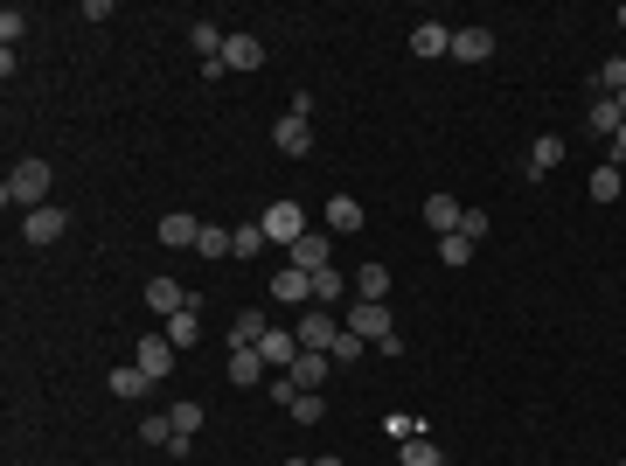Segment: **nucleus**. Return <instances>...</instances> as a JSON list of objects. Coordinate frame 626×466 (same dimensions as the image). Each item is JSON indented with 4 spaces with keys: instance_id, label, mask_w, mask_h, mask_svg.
I'll list each match as a JSON object with an SVG mask.
<instances>
[{
    "instance_id": "1",
    "label": "nucleus",
    "mask_w": 626,
    "mask_h": 466,
    "mask_svg": "<svg viewBox=\"0 0 626 466\" xmlns=\"http://www.w3.org/2000/svg\"><path fill=\"white\" fill-rule=\"evenodd\" d=\"M0 202H7V209H49V160H14Z\"/></svg>"
},
{
    "instance_id": "2",
    "label": "nucleus",
    "mask_w": 626,
    "mask_h": 466,
    "mask_svg": "<svg viewBox=\"0 0 626 466\" xmlns=\"http://www.w3.org/2000/svg\"><path fill=\"white\" fill-rule=\"evenodd\" d=\"M258 223H265V237H272V244H286V251L307 237V209H300V202H272Z\"/></svg>"
},
{
    "instance_id": "3",
    "label": "nucleus",
    "mask_w": 626,
    "mask_h": 466,
    "mask_svg": "<svg viewBox=\"0 0 626 466\" xmlns=\"http://www.w3.org/2000/svg\"><path fill=\"white\" fill-rule=\"evenodd\" d=\"M348 334H362V341H390L397 327H390V307L383 300H355L348 307Z\"/></svg>"
},
{
    "instance_id": "4",
    "label": "nucleus",
    "mask_w": 626,
    "mask_h": 466,
    "mask_svg": "<svg viewBox=\"0 0 626 466\" xmlns=\"http://www.w3.org/2000/svg\"><path fill=\"white\" fill-rule=\"evenodd\" d=\"M293 334H300V348H313V355H327V348H334V334H341V320H334L327 307H307V313H300V327H293Z\"/></svg>"
},
{
    "instance_id": "5",
    "label": "nucleus",
    "mask_w": 626,
    "mask_h": 466,
    "mask_svg": "<svg viewBox=\"0 0 626 466\" xmlns=\"http://www.w3.org/2000/svg\"><path fill=\"white\" fill-rule=\"evenodd\" d=\"M63 230H70V209H56V202H49V209H28V223H21V244H56Z\"/></svg>"
},
{
    "instance_id": "6",
    "label": "nucleus",
    "mask_w": 626,
    "mask_h": 466,
    "mask_svg": "<svg viewBox=\"0 0 626 466\" xmlns=\"http://www.w3.org/2000/svg\"><path fill=\"white\" fill-rule=\"evenodd\" d=\"M293 265H300V272H327V265H334V230H307V237L293 244Z\"/></svg>"
},
{
    "instance_id": "7",
    "label": "nucleus",
    "mask_w": 626,
    "mask_h": 466,
    "mask_svg": "<svg viewBox=\"0 0 626 466\" xmlns=\"http://www.w3.org/2000/svg\"><path fill=\"white\" fill-rule=\"evenodd\" d=\"M258 63H265V42L244 35V28H230V42H223V70L237 77V70H258Z\"/></svg>"
},
{
    "instance_id": "8",
    "label": "nucleus",
    "mask_w": 626,
    "mask_h": 466,
    "mask_svg": "<svg viewBox=\"0 0 626 466\" xmlns=\"http://www.w3.org/2000/svg\"><path fill=\"white\" fill-rule=\"evenodd\" d=\"M453 56H460V63H487V56H494V28H480V21L453 28Z\"/></svg>"
},
{
    "instance_id": "9",
    "label": "nucleus",
    "mask_w": 626,
    "mask_h": 466,
    "mask_svg": "<svg viewBox=\"0 0 626 466\" xmlns=\"http://www.w3.org/2000/svg\"><path fill=\"white\" fill-rule=\"evenodd\" d=\"M174 355H181V348H174V341H167V334H147V341H140V348H133V362H140V369H147V376H167V369H174Z\"/></svg>"
},
{
    "instance_id": "10",
    "label": "nucleus",
    "mask_w": 626,
    "mask_h": 466,
    "mask_svg": "<svg viewBox=\"0 0 626 466\" xmlns=\"http://www.w3.org/2000/svg\"><path fill=\"white\" fill-rule=\"evenodd\" d=\"M272 147H279L286 160L313 154V126H307V119H279V126H272Z\"/></svg>"
},
{
    "instance_id": "11",
    "label": "nucleus",
    "mask_w": 626,
    "mask_h": 466,
    "mask_svg": "<svg viewBox=\"0 0 626 466\" xmlns=\"http://www.w3.org/2000/svg\"><path fill=\"white\" fill-rule=\"evenodd\" d=\"M411 56H453V28L446 21H418L411 28Z\"/></svg>"
},
{
    "instance_id": "12",
    "label": "nucleus",
    "mask_w": 626,
    "mask_h": 466,
    "mask_svg": "<svg viewBox=\"0 0 626 466\" xmlns=\"http://www.w3.org/2000/svg\"><path fill=\"white\" fill-rule=\"evenodd\" d=\"M362 223H369V216H362L355 195H327V230H334V237H355Z\"/></svg>"
},
{
    "instance_id": "13",
    "label": "nucleus",
    "mask_w": 626,
    "mask_h": 466,
    "mask_svg": "<svg viewBox=\"0 0 626 466\" xmlns=\"http://www.w3.org/2000/svg\"><path fill=\"white\" fill-rule=\"evenodd\" d=\"M460 216H467V209H460V195H446V188H439V195H425V223H432L439 237H453V230H460Z\"/></svg>"
},
{
    "instance_id": "14",
    "label": "nucleus",
    "mask_w": 626,
    "mask_h": 466,
    "mask_svg": "<svg viewBox=\"0 0 626 466\" xmlns=\"http://www.w3.org/2000/svg\"><path fill=\"white\" fill-rule=\"evenodd\" d=\"M258 355H265V369H293V355H300V334H293V327H272V334L258 341Z\"/></svg>"
},
{
    "instance_id": "15",
    "label": "nucleus",
    "mask_w": 626,
    "mask_h": 466,
    "mask_svg": "<svg viewBox=\"0 0 626 466\" xmlns=\"http://www.w3.org/2000/svg\"><path fill=\"white\" fill-rule=\"evenodd\" d=\"M272 300H286V307H300V300H313V272H300V265H286V272H272Z\"/></svg>"
},
{
    "instance_id": "16",
    "label": "nucleus",
    "mask_w": 626,
    "mask_h": 466,
    "mask_svg": "<svg viewBox=\"0 0 626 466\" xmlns=\"http://www.w3.org/2000/svg\"><path fill=\"white\" fill-rule=\"evenodd\" d=\"M160 244H167V251H195V244H202V223H195V216H160Z\"/></svg>"
},
{
    "instance_id": "17",
    "label": "nucleus",
    "mask_w": 626,
    "mask_h": 466,
    "mask_svg": "<svg viewBox=\"0 0 626 466\" xmlns=\"http://www.w3.org/2000/svg\"><path fill=\"white\" fill-rule=\"evenodd\" d=\"M147 390H154V376H147L140 362H119V369H112V397H126V404H140Z\"/></svg>"
},
{
    "instance_id": "18",
    "label": "nucleus",
    "mask_w": 626,
    "mask_h": 466,
    "mask_svg": "<svg viewBox=\"0 0 626 466\" xmlns=\"http://www.w3.org/2000/svg\"><path fill=\"white\" fill-rule=\"evenodd\" d=\"M147 307H154L160 320H174L181 307H195V293H181L174 279H154V286H147Z\"/></svg>"
},
{
    "instance_id": "19",
    "label": "nucleus",
    "mask_w": 626,
    "mask_h": 466,
    "mask_svg": "<svg viewBox=\"0 0 626 466\" xmlns=\"http://www.w3.org/2000/svg\"><path fill=\"white\" fill-rule=\"evenodd\" d=\"M557 160H564V133H536V147H529V181H543Z\"/></svg>"
},
{
    "instance_id": "20",
    "label": "nucleus",
    "mask_w": 626,
    "mask_h": 466,
    "mask_svg": "<svg viewBox=\"0 0 626 466\" xmlns=\"http://www.w3.org/2000/svg\"><path fill=\"white\" fill-rule=\"evenodd\" d=\"M286 376H293V390H320V383H327V355H313V348H300Z\"/></svg>"
},
{
    "instance_id": "21",
    "label": "nucleus",
    "mask_w": 626,
    "mask_h": 466,
    "mask_svg": "<svg viewBox=\"0 0 626 466\" xmlns=\"http://www.w3.org/2000/svg\"><path fill=\"white\" fill-rule=\"evenodd\" d=\"M160 334H167V341H174V348L188 355V348L202 341V313H195V307H181V313H174V320H167V327H160Z\"/></svg>"
},
{
    "instance_id": "22",
    "label": "nucleus",
    "mask_w": 626,
    "mask_h": 466,
    "mask_svg": "<svg viewBox=\"0 0 626 466\" xmlns=\"http://www.w3.org/2000/svg\"><path fill=\"white\" fill-rule=\"evenodd\" d=\"M265 334H272V320H265L258 307H244V313H237V327H230V348H258Z\"/></svg>"
},
{
    "instance_id": "23",
    "label": "nucleus",
    "mask_w": 626,
    "mask_h": 466,
    "mask_svg": "<svg viewBox=\"0 0 626 466\" xmlns=\"http://www.w3.org/2000/svg\"><path fill=\"white\" fill-rule=\"evenodd\" d=\"M258 376H265V355H258V348H230V383H237V390H251Z\"/></svg>"
},
{
    "instance_id": "24",
    "label": "nucleus",
    "mask_w": 626,
    "mask_h": 466,
    "mask_svg": "<svg viewBox=\"0 0 626 466\" xmlns=\"http://www.w3.org/2000/svg\"><path fill=\"white\" fill-rule=\"evenodd\" d=\"M202 258H237V230H223V223H202V244H195Z\"/></svg>"
},
{
    "instance_id": "25",
    "label": "nucleus",
    "mask_w": 626,
    "mask_h": 466,
    "mask_svg": "<svg viewBox=\"0 0 626 466\" xmlns=\"http://www.w3.org/2000/svg\"><path fill=\"white\" fill-rule=\"evenodd\" d=\"M355 293H362V300H383V307H390V265H362V272H355Z\"/></svg>"
},
{
    "instance_id": "26",
    "label": "nucleus",
    "mask_w": 626,
    "mask_h": 466,
    "mask_svg": "<svg viewBox=\"0 0 626 466\" xmlns=\"http://www.w3.org/2000/svg\"><path fill=\"white\" fill-rule=\"evenodd\" d=\"M140 439H147V446H174V439H181V432H174V411H147V418H140Z\"/></svg>"
},
{
    "instance_id": "27",
    "label": "nucleus",
    "mask_w": 626,
    "mask_h": 466,
    "mask_svg": "<svg viewBox=\"0 0 626 466\" xmlns=\"http://www.w3.org/2000/svg\"><path fill=\"white\" fill-rule=\"evenodd\" d=\"M626 91V56H613V63H599V77H592V98H620Z\"/></svg>"
},
{
    "instance_id": "28",
    "label": "nucleus",
    "mask_w": 626,
    "mask_h": 466,
    "mask_svg": "<svg viewBox=\"0 0 626 466\" xmlns=\"http://www.w3.org/2000/svg\"><path fill=\"white\" fill-rule=\"evenodd\" d=\"M188 42H195V49H202V63H216V56H223V42H230V35H223V28H216V21H195V28H188Z\"/></svg>"
},
{
    "instance_id": "29",
    "label": "nucleus",
    "mask_w": 626,
    "mask_h": 466,
    "mask_svg": "<svg viewBox=\"0 0 626 466\" xmlns=\"http://www.w3.org/2000/svg\"><path fill=\"white\" fill-rule=\"evenodd\" d=\"M585 119H592V133H606V140L626 126V119H620V98H592V112H585Z\"/></svg>"
},
{
    "instance_id": "30",
    "label": "nucleus",
    "mask_w": 626,
    "mask_h": 466,
    "mask_svg": "<svg viewBox=\"0 0 626 466\" xmlns=\"http://www.w3.org/2000/svg\"><path fill=\"white\" fill-rule=\"evenodd\" d=\"M286 411H293V425H320V418H327L320 390H293V404H286Z\"/></svg>"
},
{
    "instance_id": "31",
    "label": "nucleus",
    "mask_w": 626,
    "mask_h": 466,
    "mask_svg": "<svg viewBox=\"0 0 626 466\" xmlns=\"http://www.w3.org/2000/svg\"><path fill=\"white\" fill-rule=\"evenodd\" d=\"M620 167H592V188H585V195H592V202H620Z\"/></svg>"
},
{
    "instance_id": "32",
    "label": "nucleus",
    "mask_w": 626,
    "mask_h": 466,
    "mask_svg": "<svg viewBox=\"0 0 626 466\" xmlns=\"http://www.w3.org/2000/svg\"><path fill=\"white\" fill-rule=\"evenodd\" d=\"M467 258H473V244L460 237V230H453V237H439V265H453V272H460Z\"/></svg>"
},
{
    "instance_id": "33",
    "label": "nucleus",
    "mask_w": 626,
    "mask_h": 466,
    "mask_svg": "<svg viewBox=\"0 0 626 466\" xmlns=\"http://www.w3.org/2000/svg\"><path fill=\"white\" fill-rule=\"evenodd\" d=\"M265 244H272V237H265V223H244V230H237V258H258Z\"/></svg>"
},
{
    "instance_id": "34",
    "label": "nucleus",
    "mask_w": 626,
    "mask_h": 466,
    "mask_svg": "<svg viewBox=\"0 0 626 466\" xmlns=\"http://www.w3.org/2000/svg\"><path fill=\"white\" fill-rule=\"evenodd\" d=\"M327 300H341V272H334V265L313 272V307H327Z\"/></svg>"
},
{
    "instance_id": "35",
    "label": "nucleus",
    "mask_w": 626,
    "mask_h": 466,
    "mask_svg": "<svg viewBox=\"0 0 626 466\" xmlns=\"http://www.w3.org/2000/svg\"><path fill=\"white\" fill-rule=\"evenodd\" d=\"M362 348H369V341H362V334H348V327H341V334H334V348H327V362H355V355H362Z\"/></svg>"
},
{
    "instance_id": "36",
    "label": "nucleus",
    "mask_w": 626,
    "mask_h": 466,
    "mask_svg": "<svg viewBox=\"0 0 626 466\" xmlns=\"http://www.w3.org/2000/svg\"><path fill=\"white\" fill-rule=\"evenodd\" d=\"M167 411H174V432H181V439L202 432V404H167Z\"/></svg>"
},
{
    "instance_id": "37",
    "label": "nucleus",
    "mask_w": 626,
    "mask_h": 466,
    "mask_svg": "<svg viewBox=\"0 0 626 466\" xmlns=\"http://www.w3.org/2000/svg\"><path fill=\"white\" fill-rule=\"evenodd\" d=\"M404 466H439V446L432 439H404Z\"/></svg>"
},
{
    "instance_id": "38",
    "label": "nucleus",
    "mask_w": 626,
    "mask_h": 466,
    "mask_svg": "<svg viewBox=\"0 0 626 466\" xmlns=\"http://www.w3.org/2000/svg\"><path fill=\"white\" fill-rule=\"evenodd\" d=\"M21 28H28V14H21V7H0V42H7V49L21 42Z\"/></svg>"
},
{
    "instance_id": "39",
    "label": "nucleus",
    "mask_w": 626,
    "mask_h": 466,
    "mask_svg": "<svg viewBox=\"0 0 626 466\" xmlns=\"http://www.w3.org/2000/svg\"><path fill=\"white\" fill-rule=\"evenodd\" d=\"M460 237H467V244L487 237V209H467V216H460Z\"/></svg>"
},
{
    "instance_id": "40",
    "label": "nucleus",
    "mask_w": 626,
    "mask_h": 466,
    "mask_svg": "<svg viewBox=\"0 0 626 466\" xmlns=\"http://www.w3.org/2000/svg\"><path fill=\"white\" fill-rule=\"evenodd\" d=\"M620 160H626V126L613 133V140H606V167H620Z\"/></svg>"
},
{
    "instance_id": "41",
    "label": "nucleus",
    "mask_w": 626,
    "mask_h": 466,
    "mask_svg": "<svg viewBox=\"0 0 626 466\" xmlns=\"http://www.w3.org/2000/svg\"><path fill=\"white\" fill-rule=\"evenodd\" d=\"M313 466H341V460H334V453H327V460H313Z\"/></svg>"
},
{
    "instance_id": "42",
    "label": "nucleus",
    "mask_w": 626,
    "mask_h": 466,
    "mask_svg": "<svg viewBox=\"0 0 626 466\" xmlns=\"http://www.w3.org/2000/svg\"><path fill=\"white\" fill-rule=\"evenodd\" d=\"M620 28H626V0H620Z\"/></svg>"
},
{
    "instance_id": "43",
    "label": "nucleus",
    "mask_w": 626,
    "mask_h": 466,
    "mask_svg": "<svg viewBox=\"0 0 626 466\" xmlns=\"http://www.w3.org/2000/svg\"><path fill=\"white\" fill-rule=\"evenodd\" d=\"M620 119H626V91H620Z\"/></svg>"
},
{
    "instance_id": "44",
    "label": "nucleus",
    "mask_w": 626,
    "mask_h": 466,
    "mask_svg": "<svg viewBox=\"0 0 626 466\" xmlns=\"http://www.w3.org/2000/svg\"><path fill=\"white\" fill-rule=\"evenodd\" d=\"M286 466H313V460H286Z\"/></svg>"
},
{
    "instance_id": "45",
    "label": "nucleus",
    "mask_w": 626,
    "mask_h": 466,
    "mask_svg": "<svg viewBox=\"0 0 626 466\" xmlns=\"http://www.w3.org/2000/svg\"><path fill=\"white\" fill-rule=\"evenodd\" d=\"M620 466H626V460H620Z\"/></svg>"
}]
</instances>
